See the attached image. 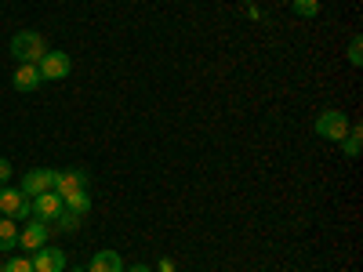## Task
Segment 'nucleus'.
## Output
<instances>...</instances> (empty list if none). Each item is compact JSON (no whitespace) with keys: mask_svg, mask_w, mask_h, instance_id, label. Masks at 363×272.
<instances>
[{"mask_svg":"<svg viewBox=\"0 0 363 272\" xmlns=\"http://www.w3.org/2000/svg\"><path fill=\"white\" fill-rule=\"evenodd\" d=\"M8 51H11L15 62L22 66V62H40L48 44H44V37L37 33V29H18V33L11 37V44H8Z\"/></svg>","mask_w":363,"mask_h":272,"instance_id":"obj_1","label":"nucleus"},{"mask_svg":"<svg viewBox=\"0 0 363 272\" xmlns=\"http://www.w3.org/2000/svg\"><path fill=\"white\" fill-rule=\"evenodd\" d=\"M313 128H316V135L327 138V142H342V138L349 135L352 124H349V116H345L342 109H323V113L316 116V124H313Z\"/></svg>","mask_w":363,"mask_h":272,"instance_id":"obj_2","label":"nucleus"},{"mask_svg":"<svg viewBox=\"0 0 363 272\" xmlns=\"http://www.w3.org/2000/svg\"><path fill=\"white\" fill-rule=\"evenodd\" d=\"M37 69H40V76L44 80H66L69 73H73V58L66 55V51H44V58L37 62Z\"/></svg>","mask_w":363,"mask_h":272,"instance_id":"obj_3","label":"nucleus"},{"mask_svg":"<svg viewBox=\"0 0 363 272\" xmlns=\"http://www.w3.org/2000/svg\"><path fill=\"white\" fill-rule=\"evenodd\" d=\"M0 215L11 218V222H26V218H33V203H29L22 196V189H0Z\"/></svg>","mask_w":363,"mask_h":272,"instance_id":"obj_4","label":"nucleus"},{"mask_svg":"<svg viewBox=\"0 0 363 272\" xmlns=\"http://www.w3.org/2000/svg\"><path fill=\"white\" fill-rule=\"evenodd\" d=\"M58 181V171L51 167H37V171H26L22 174V196H40V193H51Z\"/></svg>","mask_w":363,"mask_h":272,"instance_id":"obj_5","label":"nucleus"},{"mask_svg":"<svg viewBox=\"0 0 363 272\" xmlns=\"http://www.w3.org/2000/svg\"><path fill=\"white\" fill-rule=\"evenodd\" d=\"M29 203H33V218H37V222H44V225H55V218L66 210L62 196H58L55 189H51V193H40V196H33Z\"/></svg>","mask_w":363,"mask_h":272,"instance_id":"obj_6","label":"nucleus"},{"mask_svg":"<svg viewBox=\"0 0 363 272\" xmlns=\"http://www.w3.org/2000/svg\"><path fill=\"white\" fill-rule=\"evenodd\" d=\"M29 261H33V272H66V251H58L51 244L37 247L29 254Z\"/></svg>","mask_w":363,"mask_h":272,"instance_id":"obj_7","label":"nucleus"},{"mask_svg":"<svg viewBox=\"0 0 363 272\" xmlns=\"http://www.w3.org/2000/svg\"><path fill=\"white\" fill-rule=\"evenodd\" d=\"M51 239V225H44V222H37V218H29V225H22L18 229V247L22 251H37V247H44Z\"/></svg>","mask_w":363,"mask_h":272,"instance_id":"obj_8","label":"nucleus"},{"mask_svg":"<svg viewBox=\"0 0 363 272\" xmlns=\"http://www.w3.org/2000/svg\"><path fill=\"white\" fill-rule=\"evenodd\" d=\"M11 84H15V91H18V95H29V91H37V87L44 84V76H40L37 62H22V66L15 69Z\"/></svg>","mask_w":363,"mask_h":272,"instance_id":"obj_9","label":"nucleus"},{"mask_svg":"<svg viewBox=\"0 0 363 272\" xmlns=\"http://www.w3.org/2000/svg\"><path fill=\"white\" fill-rule=\"evenodd\" d=\"M77 189H87V171H84V167H69V171H58L55 193H58V196H66V193H77Z\"/></svg>","mask_w":363,"mask_h":272,"instance_id":"obj_10","label":"nucleus"},{"mask_svg":"<svg viewBox=\"0 0 363 272\" xmlns=\"http://www.w3.org/2000/svg\"><path fill=\"white\" fill-rule=\"evenodd\" d=\"M87 272H124V258L116 251H99V254H91Z\"/></svg>","mask_w":363,"mask_h":272,"instance_id":"obj_11","label":"nucleus"},{"mask_svg":"<svg viewBox=\"0 0 363 272\" xmlns=\"http://www.w3.org/2000/svg\"><path fill=\"white\" fill-rule=\"evenodd\" d=\"M18 251V222L0 215V254H11Z\"/></svg>","mask_w":363,"mask_h":272,"instance_id":"obj_12","label":"nucleus"},{"mask_svg":"<svg viewBox=\"0 0 363 272\" xmlns=\"http://www.w3.org/2000/svg\"><path fill=\"white\" fill-rule=\"evenodd\" d=\"M62 203H66V210H73V215H80V218H87V215H91V196H87V189L66 193V196H62Z\"/></svg>","mask_w":363,"mask_h":272,"instance_id":"obj_13","label":"nucleus"},{"mask_svg":"<svg viewBox=\"0 0 363 272\" xmlns=\"http://www.w3.org/2000/svg\"><path fill=\"white\" fill-rule=\"evenodd\" d=\"M80 222H84L80 215H73V210H62V215L55 218V225H51V229H58V232H77V229H80Z\"/></svg>","mask_w":363,"mask_h":272,"instance_id":"obj_14","label":"nucleus"},{"mask_svg":"<svg viewBox=\"0 0 363 272\" xmlns=\"http://www.w3.org/2000/svg\"><path fill=\"white\" fill-rule=\"evenodd\" d=\"M291 8L298 18H316L320 15V0H291Z\"/></svg>","mask_w":363,"mask_h":272,"instance_id":"obj_15","label":"nucleus"},{"mask_svg":"<svg viewBox=\"0 0 363 272\" xmlns=\"http://www.w3.org/2000/svg\"><path fill=\"white\" fill-rule=\"evenodd\" d=\"M0 272H33V261L22 258V254H11L4 265H0Z\"/></svg>","mask_w":363,"mask_h":272,"instance_id":"obj_16","label":"nucleus"},{"mask_svg":"<svg viewBox=\"0 0 363 272\" xmlns=\"http://www.w3.org/2000/svg\"><path fill=\"white\" fill-rule=\"evenodd\" d=\"M359 138H363V135H359V128H349V135L338 142V145L345 149V157H359Z\"/></svg>","mask_w":363,"mask_h":272,"instance_id":"obj_17","label":"nucleus"},{"mask_svg":"<svg viewBox=\"0 0 363 272\" xmlns=\"http://www.w3.org/2000/svg\"><path fill=\"white\" fill-rule=\"evenodd\" d=\"M349 62L352 66H363V40L359 37H352V44H349Z\"/></svg>","mask_w":363,"mask_h":272,"instance_id":"obj_18","label":"nucleus"},{"mask_svg":"<svg viewBox=\"0 0 363 272\" xmlns=\"http://www.w3.org/2000/svg\"><path fill=\"white\" fill-rule=\"evenodd\" d=\"M153 272H178V265H174L171 258H160V265H157Z\"/></svg>","mask_w":363,"mask_h":272,"instance_id":"obj_19","label":"nucleus"},{"mask_svg":"<svg viewBox=\"0 0 363 272\" xmlns=\"http://www.w3.org/2000/svg\"><path fill=\"white\" fill-rule=\"evenodd\" d=\"M11 178V164L4 160V157H0V186H4V181Z\"/></svg>","mask_w":363,"mask_h":272,"instance_id":"obj_20","label":"nucleus"},{"mask_svg":"<svg viewBox=\"0 0 363 272\" xmlns=\"http://www.w3.org/2000/svg\"><path fill=\"white\" fill-rule=\"evenodd\" d=\"M124 272H153V268H149L145 261H138V265H131V268H124Z\"/></svg>","mask_w":363,"mask_h":272,"instance_id":"obj_21","label":"nucleus"},{"mask_svg":"<svg viewBox=\"0 0 363 272\" xmlns=\"http://www.w3.org/2000/svg\"><path fill=\"white\" fill-rule=\"evenodd\" d=\"M77 272H80V268H77Z\"/></svg>","mask_w":363,"mask_h":272,"instance_id":"obj_22","label":"nucleus"}]
</instances>
